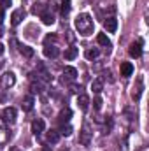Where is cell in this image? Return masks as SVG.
<instances>
[{"label": "cell", "mask_w": 149, "mask_h": 151, "mask_svg": "<svg viewBox=\"0 0 149 151\" xmlns=\"http://www.w3.org/2000/svg\"><path fill=\"white\" fill-rule=\"evenodd\" d=\"M74 25H75V30H77L81 35H90V34L93 32V19H91V16H90L88 12L79 14V16L75 18Z\"/></svg>", "instance_id": "obj_1"}, {"label": "cell", "mask_w": 149, "mask_h": 151, "mask_svg": "<svg viewBox=\"0 0 149 151\" xmlns=\"http://www.w3.org/2000/svg\"><path fill=\"white\" fill-rule=\"evenodd\" d=\"M79 142H81L82 146H88V144L91 142V130H90V125H88V123L82 125V130H81V134H79Z\"/></svg>", "instance_id": "obj_2"}, {"label": "cell", "mask_w": 149, "mask_h": 151, "mask_svg": "<svg viewBox=\"0 0 149 151\" xmlns=\"http://www.w3.org/2000/svg\"><path fill=\"white\" fill-rule=\"evenodd\" d=\"M14 83H16V76H14V72H5V74L2 76V79H0V84H2V88H5V90L12 88Z\"/></svg>", "instance_id": "obj_3"}, {"label": "cell", "mask_w": 149, "mask_h": 151, "mask_svg": "<svg viewBox=\"0 0 149 151\" xmlns=\"http://www.w3.org/2000/svg\"><path fill=\"white\" fill-rule=\"evenodd\" d=\"M2 116H4V121H5L7 125H12V123H16V116H18V111H16L14 107H5Z\"/></svg>", "instance_id": "obj_4"}, {"label": "cell", "mask_w": 149, "mask_h": 151, "mask_svg": "<svg viewBox=\"0 0 149 151\" xmlns=\"http://www.w3.org/2000/svg\"><path fill=\"white\" fill-rule=\"evenodd\" d=\"M44 130H46V123H44V119L37 118V119L32 121V132H34L35 135H40Z\"/></svg>", "instance_id": "obj_5"}, {"label": "cell", "mask_w": 149, "mask_h": 151, "mask_svg": "<svg viewBox=\"0 0 149 151\" xmlns=\"http://www.w3.org/2000/svg\"><path fill=\"white\" fill-rule=\"evenodd\" d=\"M23 18H25V11H23V9H16V11L11 14V25H12V27H18Z\"/></svg>", "instance_id": "obj_6"}, {"label": "cell", "mask_w": 149, "mask_h": 151, "mask_svg": "<svg viewBox=\"0 0 149 151\" xmlns=\"http://www.w3.org/2000/svg\"><path fill=\"white\" fill-rule=\"evenodd\" d=\"M104 28H105L109 34H114V32L117 30V19H116V18H105V21H104Z\"/></svg>", "instance_id": "obj_7"}, {"label": "cell", "mask_w": 149, "mask_h": 151, "mask_svg": "<svg viewBox=\"0 0 149 151\" xmlns=\"http://www.w3.org/2000/svg\"><path fill=\"white\" fill-rule=\"evenodd\" d=\"M142 55V40H139V42H133L132 46H130V56H133V58H139Z\"/></svg>", "instance_id": "obj_8"}, {"label": "cell", "mask_w": 149, "mask_h": 151, "mask_svg": "<svg viewBox=\"0 0 149 151\" xmlns=\"http://www.w3.org/2000/svg\"><path fill=\"white\" fill-rule=\"evenodd\" d=\"M58 55H60V49H58L56 46L46 44V47H44V56H47V58H56Z\"/></svg>", "instance_id": "obj_9"}, {"label": "cell", "mask_w": 149, "mask_h": 151, "mask_svg": "<svg viewBox=\"0 0 149 151\" xmlns=\"http://www.w3.org/2000/svg\"><path fill=\"white\" fill-rule=\"evenodd\" d=\"M77 106L81 107V111H88V106H90V97H88V95H84V93H81V95L77 97Z\"/></svg>", "instance_id": "obj_10"}, {"label": "cell", "mask_w": 149, "mask_h": 151, "mask_svg": "<svg viewBox=\"0 0 149 151\" xmlns=\"http://www.w3.org/2000/svg\"><path fill=\"white\" fill-rule=\"evenodd\" d=\"M34 104H35L34 97H32V95H27V97H23L21 107H23V111H32V109H34Z\"/></svg>", "instance_id": "obj_11"}, {"label": "cell", "mask_w": 149, "mask_h": 151, "mask_svg": "<svg viewBox=\"0 0 149 151\" xmlns=\"http://www.w3.org/2000/svg\"><path fill=\"white\" fill-rule=\"evenodd\" d=\"M75 77H77V70H75L74 67L67 65V67L63 69V79H67V81H74Z\"/></svg>", "instance_id": "obj_12"}, {"label": "cell", "mask_w": 149, "mask_h": 151, "mask_svg": "<svg viewBox=\"0 0 149 151\" xmlns=\"http://www.w3.org/2000/svg\"><path fill=\"white\" fill-rule=\"evenodd\" d=\"M132 74H133V65L130 62H123L121 63V76L123 77H130Z\"/></svg>", "instance_id": "obj_13"}, {"label": "cell", "mask_w": 149, "mask_h": 151, "mask_svg": "<svg viewBox=\"0 0 149 151\" xmlns=\"http://www.w3.org/2000/svg\"><path fill=\"white\" fill-rule=\"evenodd\" d=\"M70 116H72V111H70V109H62V113L58 114V121H60L62 125H65V123L70 121Z\"/></svg>", "instance_id": "obj_14"}, {"label": "cell", "mask_w": 149, "mask_h": 151, "mask_svg": "<svg viewBox=\"0 0 149 151\" xmlns=\"http://www.w3.org/2000/svg\"><path fill=\"white\" fill-rule=\"evenodd\" d=\"M91 90L98 95L102 90H104V79L102 77H97V79H93V83H91Z\"/></svg>", "instance_id": "obj_15"}, {"label": "cell", "mask_w": 149, "mask_h": 151, "mask_svg": "<svg viewBox=\"0 0 149 151\" xmlns=\"http://www.w3.org/2000/svg\"><path fill=\"white\" fill-rule=\"evenodd\" d=\"M40 18H42V23H44V25H53V23H54V16H53V12H49L47 9L40 14Z\"/></svg>", "instance_id": "obj_16"}, {"label": "cell", "mask_w": 149, "mask_h": 151, "mask_svg": "<svg viewBox=\"0 0 149 151\" xmlns=\"http://www.w3.org/2000/svg\"><path fill=\"white\" fill-rule=\"evenodd\" d=\"M58 141H60V132H58V130H51V132H47V142L56 144Z\"/></svg>", "instance_id": "obj_17"}, {"label": "cell", "mask_w": 149, "mask_h": 151, "mask_svg": "<svg viewBox=\"0 0 149 151\" xmlns=\"http://www.w3.org/2000/svg\"><path fill=\"white\" fill-rule=\"evenodd\" d=\"M97 42H98L100 46H105V47H111V40H109V37H107L105 34H98V35H97Z\"/></svg>", "instance_id": "obj_18"}, {"label": "cell", "mask_w": 149, "mask_h": 151, "mask_svg": "<svg viewBox=\"0 0 149 151\" xmlns=\"http://www.w3.org/2000/svg\"><path fill=\"white\" fill-rule=\"evenodd\" d=\"M19 53L25 56V58H32L34 56V49L30 46H19Z\"/></svg>", "instance_id": "obj_19"}, {"label": "cell", "mask_w": 149, "mask_h": 151, "mask_svg": "<svg viewBox=\"0 0 149 151\" xmlns=\"http://www.w3.org/2000/svg\"><path fill=\"white\" fill-rule=\"evenodd\" d=\"M77 55H79V49H77V47H74V46H70V47L65 51V58H67V60H74Z\"/></svg>", "instance_id": "obj_20"}, {"label": "cell", "mask_w": 149, "mask_h": 151, "mask_svg": "<svg viewBox=\"0 0 149 151\" xmlns=\"http://www.w3.org/2000/svg\"><path fill=\"white\" fill-rule=\"evenodd\" d=\"M9 132L4 128V127H0V146H4V144H7V141H9Z\"/></svg>", "instance_id": "obj_21"}, {"label": "cell", "mask_w": 149, "mask_h": 151, "mask_svg": "<svg viewBox=\"0 0 149 151\" xmlns=\"http://www.w3.org/2000/svg\"><path fill=\"white\" fill-rule=\"evenodd\" d=\"M32 93H42L44 91V84L40 81H32Z\"/></svg>", "instance_id": "obj_22"}, {"label": "cell", "mask_w": 149, "mask_h": 151, "mask_svg": "<svg viewBox=\"0 0 149 151\" xmlns=\"http://www.w3.org/2000/svg\"><path fill=\"white\" fill-rule=\"evenodd\" d=\"M98 55H100L98 47H91V49H88V51H86V58H88V60H95Z\"/></svg>", "instance_id": "obj_23"}, {"label": "cell", "mask_w": 149, "mask_h": 151, "mask_svg": "<svg viewBox=\"0 0 149 151\" xmlns=\"http://www.w3.org/2000/svg\"><path fill=\"white\" fill-rule=\"evenodd\" d=\"M72 134V127L69 125V123H65V125H62V130H60V135H65V137H69Z\"/></svg>", "instance_id": "obj_24"}, {"label": "cell", "mask_w": 149, "mask_h": 151, "mask_svg": "<svg viewBox=\"0 0 149 151\" xmlns=\"http://www.w3.org/2000/svg\"><path fill=\"white\" fill-rule=\"evenodd\" d=\"M70 12V0H63L62 2V16H67Z\"/></svg>", "instance_id": "obj_25"}, {"label": "cell", "mask_w": 149, "mask_h": 151, "mask_svg": "<svg viewBox=\"0 0 149 151\" xmlns=\"http://www.w3.org/2000/svg\"><path fill=\"white\" fill-rule=\"evenodd\" d=\"M44 11H46V5L44 4H40V2L34 4V14H42Z\"/></svg>", "instance_id": "obj_26"}, {"label": "cell", "mask_w": 149, "mask_h": 151, "mask_svg": "<svg viewBox=\"0 0 149 151\" xmlns=\"http://www.w3.org/2000/svg\"><path fill=\"white\" fill-rule=\"evenodd\" d=\"M93 107H95L97 111L102 109V99H100V97H95V100H93Z\"/></svg>", "instance_id": "obj_27"}, {"label": "cell", "mask_w": 149, "mask_h": 151, "mask_svg": "<svg viewBox=\"0 0 149 151\" xmlns=\"http://www.w3.org/2000/svg\"><path fill=\"white\" fill-rule=\"evenodd\" d=\"M70 90H72L74 93H77V95H79V91H81V86H77V84H72V88H70Z\"/></svg>", "instance_id": "obj_28"}, {"label": "cell", "mask_w": 149, "mask_h": 151, "mask_svg": "<svg viewBox=\"0 0 149 151\" xmlns=\"http://www.w3.org/2000/svg\"><path fill=\"white\" fill-rule=\"evenodd\" d=\"M11 5V0H2V7H9Z\"/></svg>", "instance_id": "obj_29"}, {"label": "cell", "mask_w": 149, "mask_h": 151, "mask_svg": "<svg viewBox=\"0 0 149 151\" xmlns=\"http://www.w3.org/2000/svg\"><path fill=\"white\" fill-rule=\"evenodd\" d=\"M49 40H56V37H54V35H47V37H46V44H47Z\"/></svg>", "instance_id": "obj_30"}, {"label": "cell", "mask_w": 149, "mask_h": 151, "mask_svg": "<svg viewBox=\"0 0 149 151\" xmlns=\"http://www.w3.org/2000/svg\"><path fill=\"white\" fill-rule=\"evenodd\" d=\"M4 18H5V14L0 11V27H2V23H4Z\"/></svg>", "instance_id": "obj_31"}, {"label": "cell", "mask_w": 149, "mask_h": 151, "mask_svg": "<svg viewBox=\"0 0 149 151\" xmlns=\"http://www.w3.org/2000/svg\"><path fill=\"white\" fill-rule=\"evenodd\" d=\"M4 51H5V47H4V44H0V55H4Z\"/></svg>", "instance_id": "obj_32"}, {"label": "cell", "mask_w": 149, "mask_h": 151, "mask_svg": "<svg viewBox=\"0 0 149 151\" xmlns=\"http://www.w3.org/2000/svg\"><path fill=\"white\" fill-rule=\"evenodd\" d=\"M4 100H5V97H4V95H0V102H4Z\"/></svg>", "instance_id": "obj_33"}, {"label": "cell", "mask_w": 149, "mask_h": 151, "mask_svg": "<svg viewBox=\"0 0 149 151\" xmlns=\"http://www.w3.org/2000/svg\"><path fill=\"white\" fill-rule=\"evenodd\" d=\"M2 67H4V60H0V70H2Z\"/></svg>", "instance_id": "obj_34"}, {"label": "cell", "mask_w": 149, "mask_h": 151, "mask_svg": "<svg viewBox=\"0 0 149 151\" xmlns=\"http://www.w3.org/2000/svg\"><path fill=\"white\" fill-rule=\"evenodd\" d=\"M11 151H21V150H18V148H11Z\"/></svg>", "instance_id": "obj_35"}, {"label": "cell", "mask_w": 149, "mask_h": 151, "mask_svg": "<svg viewBox=\"0 0 149 151\" xmlns=\"http://www.w3.org/2000/svg\"><path fill=\"white\" fill-rule=\"evenodd\" d=\"M2 35H4V30H2V28H0V37H2Z\"/></svg>", "instance_id": "obj_36"}, {"label": "cell", "mask_w": 149, "mask_h": 151, "mask_svg": "<svg viewBox=\"0 0 149 151\" xmlns=\"http://www.w3.org/2000/svg\"><path fill=\"white\" fill-rule=\"evenodd\" d=\"M44 151H47V150H44Z\"/></svg>", "instance_id": "obj_37"}]
</instances>
